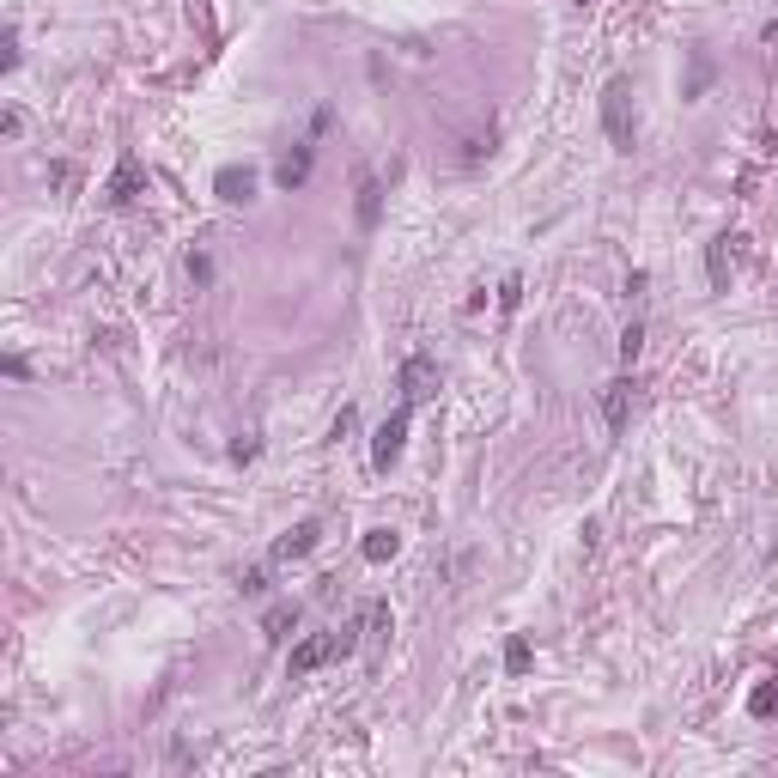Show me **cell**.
Returning <instances> with one entry per match:
<instances>
[{"instance_id":"4","label":"cell","mask_w":778,"mask_h":778,"mask_svg":"<svg viewBox=\"0 0 778 778\" xmlns=\"http://www.w3.org/2000/svg\"><path fill=\"white\" fill-rule=\"evenodd\" d=\"M396 389H402V402H408V408L432 402V396H438V365H432L426 353H408V359H402V377H396Z\"/></svg>"},{"instance_id":"7","label":"cell","mask_w":778,"mask_h":778,"mask_svg":"<svg viewBox=\"0 0 778 778\" xmlns=\"http://www.w3.org/2000/svg\"><path fill=\"white\" fill-rule=\"evenodd\" d=\"M736 244H742V238H712V250H706V280H712V292H724V286H730Z\"/></svg>"},{"instance_id":"5","label":"cell","mask_w":778,"mask_h":778,"mask_svg":"<svg viewBox=\"0 0 778 778\" xmlns=\"http://www.w3.org/2000/svg\"><path fill=\"white\" fill-rule=\"evenodd\" d=\"M213 195H219V201H231V207H238V201H250V195H256V171H250V165H225V171L213 177Z\"/></svg>"},{"instance_id":"14","label":"cell","mask_w":778,"mask_h":778,"mask_svg":"<svg viewBox=\"0 0 778 778\" xmlns=\"http://www.w3.org/2000/svg\"><path fill=\"white\" fill-rule=\"evenodd\" d=\"M748 712H754V718H772V712H778V681H766V687H754V699H748Z\"/></svg>"},{"instance_id":"10","label":"cell","mask_w":778,"mask_h":778,"mask_svg":"<svg viewBox=\"0 0 778 778\" xmlns=\"http://www.w3.org/2000/svg\"><path fill=\"white\" fill-rule=\"evenodd\" d=\"M134 189H140V159L128 152V159H122V171L110 177V189H104V195H110V207H128V201H134Z\"/></svg>"},{"instance_id":"12","label":"cell","mask_w":778,"mask_h":778,"mask_svg":"<svg viewBox=\"0 0 778 778\" xmlns=\"http://www.w3.org/2000/svg\"><path fill=\"white\" fill-rule=\"evenodd\" d=\"M377 213H383V189H377V177L365 171V177H359V225L371 231V225H377Z\"/></svg>"},{"instance_id":"17","label":"cell","mask_w":778,"mask_h":778,"mask_svg":"<svg viewBox=\"0 0 778 778\" xmlns=\"http://www.w3.org/2000/svg\"><path fill=\"white\" fill-rule=\"evenodd\" d=\"M517 304H523V280H517V274H511V280H505V286H499V310H517Z\"/></svg>"},{"instance_id":"11","label":"cell","mask_w":778,"mask_h":778,"mask_svg":"<svg viewBox=\"0 0 778 778\" xmlns=\"http://www.w3.org/2000/svg\"><path fill=\"white\" fill-rule=\"evenodd\" d=\"M359 554H365L371 566H383V560H396V554H402V535H396V529H371V535L359 541Z\"/></svg>"},{"instance_id":"9","label":"cell","mask_w":778,"mask_h":778,"mask_svg":"<svg viewBox=\"0 0 778 778\" xmlns=\"http://www.w3.org/2000/svg\"><path fill=\"white\" fill-rule=\"evenodd\" d=\"M310 165H317V152H310V146H292L286 159H280V171H274V183H280V189H304Z\"/></svg>"},{"instance_id":"8","label":"cell","mask_w":778,"mask_h":778,"mask_svg":"<svg viewBox=\"0 0 778 778\" xmlns=\"http://www.w3.org/2000/svg\"><path fill=\"white\" fill-rule=\"evenodd\" d=\"M602 408H608V432L620 438V432H627V408H633V377H614V383H608V402H602Z\"/></svg>"},{"instance_id":"15","label":"cell","mask_w":778,"mask_h":778,"mask_svg":"<svg viewBox=\"0 0 778 778\" xmlns=\"http://www.w3.org/2000/svg\"><path fill=\"white\" fill-rule=\"evenodd\" d=\"M523 669H529V639L517 633V639L505 645V675H523Z\"/></svg>"},{"instance_id":"18","label":"cell","mask_w":778,"mask_h":778,"mask_svg":"<svg viewBox=\"0 0 778 778\" xmlns=\"http://www.w3.org/2000/svg\"><path fill=\"white\" fill-rule=\"evenodd\" d=\"M766 43H772V49H778V19H772V25H766Z\"/></svg>"},{"instance_id":"13","label":"cell","mask_w":778,"mask_h":778,"mask_svg":"<svg viewBox=\"0 0 778 778\" xmlns=\"http://www.w3.org/2000/svg\"><path fill=\"white\" fill-rule=\"evenodd\" d=\"M286 627H298V602H280V608H268V620H262L268 639H286Z\"/></svg>"},{"instance_id":"6","label":"cell","mask_w":778,"mask_h":778,"mask_svg":"<svg viewBox=\"0 0 778 778\" xmlns=\"http://www.w3.org/2000/svg\"><path fill=\"white\" fill-rule=\"evenodd\" d=\"M317 535H323V529L310 523V517H304V523H292V529L274 541V566H280V560H304L310 548H317Z\"/></svg>"},{"instance_id":"3","label":"cell","mask_w":778,"mask_h":778,"mask_svg":"<svg viewBox=\"0 0 778 778\" xmlns=\"http://www.w3.org/2000/svg\"><path fill=\"white\" fill-rule=\"evenodd\" d=\"M408 426H414V408L402 402L396 414H389L383 426H377V444H371V462H377V469L389 475V469H396V462H402V444H408Z\"/></svg>"},{"instance_id":"2","label":"cell","mask_w":778,"mask_h":778,"mask_svg":"<svg viewBox=\"0 0 778 778\" xmlns=\"http://www.w3.org/2000/svg\"><path fill=\"white\" fill-rule=\"evenodd\" d=\"M353 633H359V627H341V633H310V639H298L286 669H292V675H310V669H323L329 657H347V651L359 645Z\"/></svg>"},{"instance_id":"1","label":"cell","mask_w":778,"mask_h":778,"mask_svg":"<svg viewBox=\"0 0 778 778\" xmlns=\"http://www.w3.org/2000/svg\"><path fill=\"white\" fill-rule=\"evenodd\" d=\"M602 128L614 152H633V80H620V73L602 86Z\"/></svg>"},{"instance_id":"16","label":"cell","mask_w":778,"mask_h":778,"mask_svg":"<svg viewBox=\"0 0 778 778\" xmlns=\"http://www.w3.org/2000/svg\"><path fill=\"white\" fill-rule=\"evenodd\" d=\"M639 347H645V323L633 317V323H627V335H620V359L633 365V359H639Z\"/></svg>"}]
</instances>
